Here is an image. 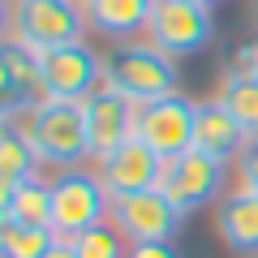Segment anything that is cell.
<instances>
[{
  "label": "cell",
  "mask_w": 258,
  "mask_h": 258,
  "mask_svg": "<svg viewBox=\"0 0 258 258\" xmlns=\"http://www.w3.org/2000/svg\"><path fill=\"white\" fill-rule=\"evenodd\" d=\"M30 147L39 155V168H82L91 164V134H86V108L69 99H39L35 125H30Z\"/></svg>",
  "instance_id": "6da1fadb"
},
{
  "label": "cell",
  "mask_w": 258,
  "mask_h": 258,
  "mask_svg": "<svg viewBox=\"0 0 258 258\" xmlns=\"http://www.w3.org/2000/svg\"><path fill=\"white\" fill-rule=\"evenodd\" d=\"M103 86L120 91L129 103H151L164 99V95H176V56L159 52L155 43H125L103 60Z\"/></svg>",
  "instance_id": "7a4b0ae2"
},
{
  "label": "cell",
  "mask_w": 258,
  "mask_h": 258,
  "mask_svg": "<svg viewBox=\"0 0 258 258\" xmlns=\"http://www.w3.org/2000/svg\"><path fill=\"white\" fill-rule=\"evenodd\" d=\"M112 211V198L103 189L95 168H64L52 176V232L60 241L78 237L91 224H103Z\"/></svg>",
  "instance_id": "3957f363"
},
{
  "label": "cell",
  "mask_w": 258,
  "mask_h": 258,
  "mask_svg": "<svg viewBox=\"0 0 258 258\" xmlns=\"http://www.w3.org/2000/svg\"><path fill=\"white\" fill-rule=\"evenodd\" d=\"M86 9L78 0H18L13 5V35L30 52H52L64 43H82Z\"/></svg>",
  "instance_id": "277c9868"
},
{
  "label": "cell",
  "mask_w": 258,
  "mask_h": 258,
  "mask_svg": "<svg viewBox=\"0 0 258 258\" xmlns=\"http://www.w3.org/2000/svg\"><path fill=\"white\" fill-rule=\"evenodd\" d=\"M224 159H211L207 151H181V155L164 159V172H159V185L155 189L164 194L168 203L176 207L181 215L189 211H203L207 203H215L224 189Z\"/></svg>",
  "instance_id": "5b68a950"
},
{
  "label": "cell",
  "mask_w": 258,
  "mask_h": 258,
  "mask_svg": "<svg viewBox=\"0 0 258 258\" xmlns=\"http://www.w3.org/2000/svg\"><path fill=\"white\" fill-rule=\"evenodd\" d=\"M103 78V60L82 43H64L52 52H39V99H69L82 103L95 95Z\"/></svg>",
  "instance_id": "8992f818"
},
{
  "label": "cell",
  "mask_w": 258,
  "mask_h": 258,
  "mask_svg": "<svg viewBox=\"0 0 258 258\" xmlns=\"http://www.w3.org/2000/svg\"><path fill=\"white\" fill-rule=\"evenodd\" d=\"M215 39L211 9L194 0H155L147 22V43H155L168 56H194Z\"/></svg>",
  "instance_id": "52a82bcc"
},
{
  "label": "cell",
  "mask_w": 258,
  "mask_h": 258,
  "mask_svg": "<svg viewBox=\"0 0 258 258\" xmlns=\"http://www.w3.org/2000/svg\"><path fill=\"white\" fill-rule=\"evenodd\" d=\"M194 116H198V103L185 99L181 91L164 95V99L138 103V120H134V138L147 142L155 155L172 159L181 151H189L194 142Z\"/></svg>",
  "instance_id": "ba28073f"
},
{
  "label": "cell",
  "mask_w": 258,
  "mask_h": 258,
  "mask_svg": "<svg viewBox=\"0 0 258 258\" xmlns=\"http://www.w3.org/2000/svg\"><path fill=\"white\" fill-rule=\"evenodd\" d=\"M108 220L120 228V237L129 245H147V241H176L185 215L159 189H138V194H125V198H112Z\"/></svg>",
  "instance_id": "9c48e42d"
},
{
  "label": "cell",
  "mask_w": 258,
  "mask_h": 258,
  "mask_svg": "<svg viewBox=\"0 0 258 258\" xmlns=\"http://www.w3.org/2000/svg\"><path fill=\"white\" fill-rule=\"evenodd\" d=\"M86 108V134H91V168L103 164L112 151H120L134 138V120H138V103H129L112 86H95L91 99H82Z\"/></svg>",
  "instance_id": "30bf717a"
},
{
  "label": "cell",
  "mask_w": 258,
  "mask_h": 258,
  "mask_svg": "<svg viewBox=\"0 0 258 258\" xmlns=\"http://www.w3.org/2000/svg\"><path fill=\"white\" fill-rule=\"evenodd\" d=\"M95 172H99L108 198H125V194H138V189H155L159 172H164V155H155L147 142L129 138L125 147L112 151L103 164H95Z\"/></svg>",
  "instance_id": "8fae6325"
},
{
  "label": "cell",
  "mask_w": 258,
  "mask_h": 258,
  "mask_svg": "<svg viewBox=\"0 0 258 258\" xmlns=\"http://www.w3.org/2000/svg\"><path fill=\"white\" fill-rule=\"evenodd\" d=\"M245 129L237 125V116H232L228 108H224L220 99H203L198 103V116H194V151H207L211 159H237L241 147H245Z\"/></svg>",
  "instance_id": "7c38bea8"
},
{
  "label": "cell",
  "mask_w": 258,
  "mask_h": 258,
  "mask_svg": "<svg viewBox=\"0 0 258 258\" xmlns=\"http://www.w3.org/2000/svg\"><path fill=\"white\" fill-rule=\"evenodd\" d=\"M215 237L237 254H258V198L254 194H224L215 207Z\"/></svg>",
  "instance_id": "4fadbf2b"
},
{
  "label": "cell",
  "mask_w": 258,
  "mask_h": 258,
  "mask_svg": "<svg viewBox=\"0 0 258 258\" xmlns=\"http://www.w3.org/2000/svg\"><path fill=\"white\" fill-rule=\"evenodd\" d=\"M151 5L155 0H91L86 5V26L108 39H134L147 35Z\"/></svg>",
  "instance_id": "5bb4252c"
},
{
  "label": "cell",
  "mask_w": 258,
  "mask_h": 258,
  "mask_svg": "<svg viewBox=\"0 0 258 258\" xmlns=\"http://www.w3.org/2000/svg\"><path fill=\"white\" fill-rule=\"evenodd\" d=\"M215 99L237 116V125L245 129V138H258V82H254V78L237 74V69L228 64V69L220 74V91H215Z\"/></svg>",
  "instance_id": "9a60e30c"
},
{
  "label": "cell",
  "mask_w": 258,
  "mask_h": 258,
  "mask_svg": "<svg viewBox=\"0 0 258 258\" xmlns=\"http://www.w3.org/2000/svg\"><path fill=\"white\" fill-rule=\"evenodd\" d=\"M9 220L52 228V181H43V176H30V181H22L18 189H13Z\"/></svg>",
  "instance_id": "2e32d148"
},
{
  "label": "cell",
  "mask_w": 258,
  "mask_h": 258,
  "mask_svg": "<svg viewBox=\"0 0 258 258\" xmlns=\"http://www.w3.org/2000/svg\"><path fill=\"white\" fill-rule=\"evenodd\" d=\"M56 245L52 228H39V224H18L9 220L0 232V258H43Z\"/></svg>",
  "instance_id": "e0dca14e"
},
{
  "label": "cell",
  "mask_w": 258,
  "mask_h": 258,
  "mask_svg": "<svg viewBox=\"0 0 258 258\" xmlns=\"http://www.w3.org/2000/svg\"><path fill=\"white\" fill-rule=\"evenodd\" d=\"M69 245L78 249V258H125L129 254V241L120 237V228L112 220L82 228L78 237H69Z\"/></svg>",
  "instance_id": "ac0fdd59"
},
{
  "label": "cell",
  "mask_w": 258,
  "mask_h": 258,
  "mask_svg": "<svg viewBox=\"0 0 258 258\" xmlns=\"http://www.w3.org/2000/svg\"><path fill=\"white\" fill-rule=\"evenodd\" d=\"M26 103H35V95L26 91V82L18 78V69H13L9 56H5V43H0V120L9 125L13 112L26 108Z\"/></svg>",
  "instance_id": "d6986e66"
},
{
  "label": "cell",
  "mask_w": 258,
  "mask_h": 258,
  "mask_svg": "<svg viewBox=\"0 0 258 258\" xmlns=\"http://www.w3.org/2000/svg\"><path fill=\"white\" fill-rule=\"evenodd\" d=\"M232 189L237 194H254L258 198V138H249L237 155V172H232Z\"/></svg>",
  "instance_id": "ffe728a7"
},
{
  "label": "cell",
  "mask_w": 258,
  "mask_h": 258,
  "mask_svg": "<svg viewBox=\"0 0 258 258\" xmlns=\"http://www.w3.org/2000/svg\"><path fill=\"white\" fill-rule=\"evenodd\" d=\"M232 69H237V74H245V78H254V82H258V35L249 39V43H241V52L232 56Z\"/></svg>",
  "instance_id": "44dd1931"
},
{
  "label": "cell",
  "mask_w": 258,
  "mask_h": 258,
  "mask_svg": "<svg viewBox=\"0 0 258 258\" xmlns=\"http://www.w3.org/2000/svg\"><path fill=\"white\" fill-rule=\"evenodd\" d=\"M125 258H181L172 241H147V245H129Z\"/></svg>",
  "instance_id": "7402d4cb"
},
{
  "label": "cell",
  "mask_w": 258,
  "mask_h": 258,
  "mask_svg": "<svg viewBox=\"0 0 258 258\" xmlns=\"http://www.w3.org/2000/svg\"><path fill=\"white\" fill-rule=\"evenodd\" d=\"M13 0H0V43L13 35V9H9Z\"/></svg>",
  "instance_id": "603a6c76"
},
{
  "label": "cell",
  "mask_w": 258,
  "mask_h": 258,
  "mask_svg": "<svg viewBox=\"0 0 258 258\" xmlns=\"http://www.w3.org/2000/svg\"><path fill=\"white\" fill-rule=\"evenodd\" d=\"M43 258H78V249L74 245H69V241H60V237H56V245L52 249H47V254Z\"/></svg>",
  "instance_id": "cb8c5ba5"
},
{
  "label": "cell",
  "mask_w": 258,
  "mask_h": 258,
  "mask_svg": "<svg viewBox=\"0 0 258 258\" xmlns=\"http://www.w3.org/2000/svg\"><path fill=\"white\" fill-rule=\"evenodd\" d=\"M5 224H9V207H0V232H5Z\"/></svg>",
  "instance_id": "d4e9b609"
},
{
  "label": "cell",
  "mask_w": 258,
  "mask_h": 258,
  "mask_svg": "<svg viewBox=\"0 0 258 258\" xmlns=\"http://www.w3.org/2000/svg\"><path fill=\"white\" fill-rule=\"evenodd\" d=\"M194 5H203V9H215V5H224V0H194Z\"/></svg>",
  "instance_id": "484cf974"
},
{
  "label": "cell",
  "mask_w": 258,
  "mask_h": 258,
  "mask_svg": "<svg viewBox=\"0 0 258 258\" xmlns=\"http://www.w3.org/2000/svg\"><path fill=\"white\" fill-rule=\"evenodd\" d=\"M78 5H82V9H86V5H91V0H78Z\"/></svg>",
  "instance_id": "4316f807"
},
{
  "label": "cell",
  "mask_w": 258,
  "mask_h": 258,
  "mask_svg": "<svg viewBox=\"0 0 258 258\" xmlns=\"http://www.w3.org/2000/svg\"><path fill=\"white\" fill-rule=\"evenodd\" d=\"M0 134H5V120H0Z\"/></svg>",
  "instance_id": "83f0119b"
},
{
  "label": "cell",
  "mask_w": 258,
  "mask_h": 258,
  "mask_svg": "<svg viewBox=\"0 0 258 258\" xmlns=\"http://www.w3.org/2000/svg\"><path fill=\"white\" fill-rule=\"evenodd\" d=\"M254 13H258V0H254Z\"/></svg>",
  "instance_id": "f1b7e54d"
},
{
  "label": "cell",
  "mask_w": 258,
  "mask_h": 258,
  "mask_svg": "<svg viewBox=\"0 0 258 258\" xmlns=\"http://www.w3.org/2000/svg\"><path fill=\"white\" fill-rule=\"evenodd\" d=\"M13 5H18V0H13Z\"/></svg>",
  "instance_id": "f546056e"
}]
</instances>
